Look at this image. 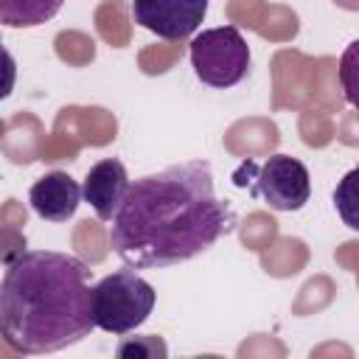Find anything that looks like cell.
I'll list each match as a JSON object with an SVG mask.
<instances>
[{
  "instance_id": "6da1fadb",
  "label": "cell",
  "mask_w": 359,
  "mask_h": 359,
  "mask_svg": "<svg viewBox=\"0 0 359 359\" xmlns=\"http://www.w3.org/2000/svg\"><path fill=\"white\" fill-rule=\"evenodd\" d=\"M236 230L233 208L216 196L208 160L174 163L137 177L109 222L112 252L135 269L191 261Z\"/></svg>"
},
{
  "instance_id": "7a4b0ae2",
  "label": "cell",
  "mask_w": 359,
  "mask_h": 359,
  "mask_svg": "<svg viewBox=\"0 0 359 359\" xmlns=\"http://www.w3.org/2000/svg\"><path fill=\"white\" fill-rule=\"evenodd\" d=\"M90 266L67 252L28 250L8 261L0 283V331L17 353H53L95 328Z\"/></svg>"
},
{
  "instance_id": "3957f363",
  "label": "cell",
  "mask_w": 359,
  "mask_h": 359,
  "mask_svg": "<svg viewBox=\"0 0 359 359\" xmlns=\"http://www.w3.org/2000/svg\"><path fill=\"white\" fill-rule=\"evenodd\" d=\"M157 292L135 269H118L93 283L90 309L95 328L107 334H129L140 328L154 311Z\"/></svg>"
},
{
  "instance_id": "277c9868",
  "label": "cell",
  "mask_w": 359,
  "mask_h": 359,
  "mask_svg": "<svg viewBox=\"0 0 359 359\" xmlns=\"http://www.w3.org/2000/svg\"><path fill=\"white\" fill-rule=\"evenodd\" d=\"M191 67L196 79L208 87L227 90L247 79L250 73V45L236 25L208 28L191 39L188 48Z\"/></svg>"
},
{
  "instance_id": "5b68a950",
  "label": "cell",
  "mask_w": 359,
  "mask_h": 359,
  "mask_svg": "<svg viewBox=\"0 0 359 359\" xmlns=\"http://www.w3.org/2000/svg\"><path fill=\"white\" fill-rule=\"evenodd\" d=\"M236 174H247L250 180H233L236 185L250 182V194L264 199L272 210H300L311 196L309 168L292 154H272L264 163H241Z\"/></svg>"
},
{
  "instance_id": "8992f818",
  "label": "cell",
  "mask_w": 359,
  "mask_h": 359,
  "mask_svg": "<svg viewBox=\"0 0 359 359\" xmlns=\"http://www.w3.org/2000/svg\"><path fill=\"white\" fill-rule=\"evenodd\" d=\"M208 14V0H132V20L165 42L188 39Z\"/></svg>"
},
{
  "instance_id": "52a82bcc",
  "label": "cell",
  "mask_w": 359,
  "mask_h": 359,
  "mask_svg": "<svg viewBox=\"0 0 359 359\" xmlns=\"http://www.w3.org/2000/svg\"><path fill=\"white\" fill-rule=\"evenodd\" d=\"M81 199H84V188L67 171H48L28 191L31 210L39 219L53 222V224L73 219Z\"/></svg>"
},
{
  "instance_id": "ba28073f",
  "label": "cell",
  "mask_w": 359,
  "mask_h": 359,
  "mask_svg": "<svg viewBox=\"0 0 359 359\" xmlns=\"http://www.w3.org/2000/svg\"><path fill=\"white\" fill-rule=\"evenodd\" d=\"M129 174H126V165L118 160V157H107V160H98L81 188H84V202H90V208L95 210V216L101 222H112V216L118 213L126 191H129Z\"/></svg>"
},
{
  "instance_id": "9c48e42d",
  "label": "cell",
  "mask_w": 359,
  "mask_h": 359,
  "mask_svg": "<svg viewBox=\"0 0 359 359\" xmlns=\"http://www.w3.org/2000/svg\"><path fill=\"white\" fill-rule=\"evenodd\" d=\"M65 0H0V22L6 28H34L59 14Z\"/></svg>"
},
{
  "instance_id": "30bf717a",
  "label": "cell",
  "mask_w": 359,
  "mask_h": 359,
  "mask_svg": "<svg viewBox=\"0 0 359 359\" xmlns=\"http://www.w3.org/2000/svg\"><path fill=\"white\" fill-rule=\"evenodd\" d=\"M334 208L345 227L359 233V165L342 174V180L334 188Z\"/></svg>"
},
{
  "instance_id": "8fae6325",
  "label": "cell",
  "mask_w": 359,
  "mask_h": 359,
  "mask_svg": "<svg viewBox=\"0 0 359 359\" xmlns=\"http://www.w3.org/2000/svg\"><path fill=\"white\" fill-rule=\"evenodd\" d=\"M339 84L348 104L359 109V39H353L339 56Z\"/></svg>"
},
{
  "instance_id": "7c38bea8",
  "label": "cell",
  "mask_w": 359,
  "mask_h": 359,
  "mask_svg": "<svg viewBox=\"0 0 359 359\" xmlns=\"http://www.w3.org/2000/svg\"><path fill=\"white\" fill-rule=\"evenodd\" d=\"M118 356H143V359H154V356H165L168 348L160 337H132L126 342H121L115 348Z\"/></svg>"
}]
</instances>
